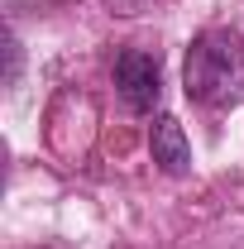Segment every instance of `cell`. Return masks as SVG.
Returning a JSON list of instances; mask_svg holds the SVG:
<instances>
[{"label":"cell","instance_id":"6da1fadb","mask_svg":"<svg viewBox=\"0 0 244 249\" xmlns=\"http://www.w3.org/2000/svg\"><path fill=\"white\" fill-rule=\"evenodd\" d=\"M182 87L187 101L206 106V110H225V106H240L244 101V48L235 34H201L192 38L182 62Z\"/></svg>","mask_w":244,"mask_h":249},{"label":"cell","instance_id":"7a4b0ae2","mask_svg":"<svg viewBox=\"0 0 244 249\" xmlns=\"http://www.w3.org/2000/svg\"><path fill=\"white\" fill-rule=\"evenodd\" d=\"M115 91L120 101L134 110V115H149L163 96V72H158V58L139 53V48H124L115 58Z\"/></svg>","mask_w":244,"mask_h":249},{"label":"cell","instance_id":"3957f363","mask_svg":"<svg viewBox=\"0 0 244 249\" xmlns=\"http://www.w3.org/2000/svg\"><path fill=\"white\" fill-rule=\"evenodd\" d=\"M149 154L153 163L168 173V178H182L187 168H192V144H187V129L173 115H158L149 124Z\"/></svg>","mask_w":244,"mask_h":249}]
</instances>
